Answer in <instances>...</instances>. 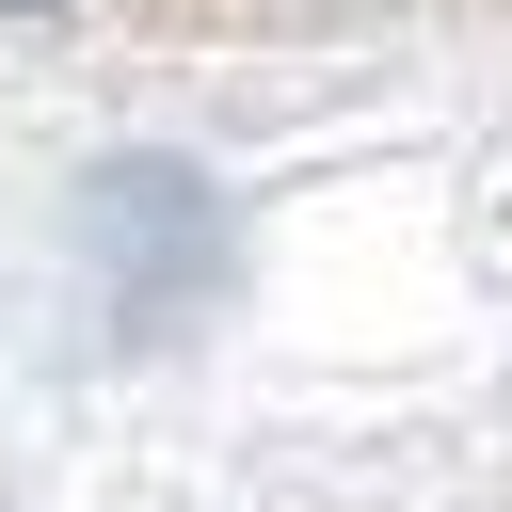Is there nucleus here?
Returning a JSON list of instances; mask_svg holds the SVG:
<instances>
[{"mask_svg":"<svg viewBox=\"0 0 512 512\" xmlns=\"http://www.w3.org/2000/svg\"><path fill=\"white\" fill-rule=\"evenodd\" d=\"M0 16H48V0H0Z\"/></svg>","mask_w":512,"mask_h":512,"instance_id":"f257e3e1","label":"nucleus"}]
</instances>
